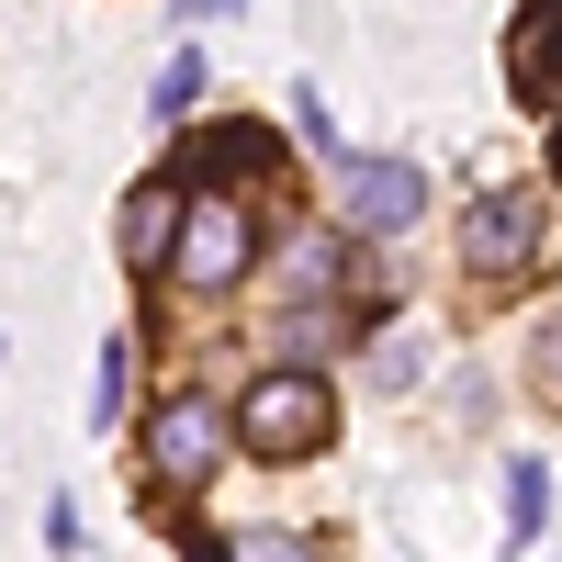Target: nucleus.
<instances>
[{
	"mask_svg": "<svg viewBox=\"0 0 562 562\" xmlns=\"http://www.w3.org/2000/svg\"><path fill=\"white\" fill-rule=\"evenodd\" d=\"M225 428H237V416H214V405H192V394H180V405L158 416V428H147V461H158V473H169L180 495H192V484H214V450H225Z\"/></svg>",
	"mask_w": 562,
	"mask_h": 562,
	"instance_id": "4",
	"label": "nucleus"
},
{
	"mask_svg": "<svg viewBox=\"0 0 562 562\" xmlns=\"http://www.w3.org/2000/svg\"><path fill=\"white\" fill-rule=\"evenodd\" d=\"M338 214L360 225V237H405V225L428 214V169L416 158H349L338 169Z\"/></svg>",
	"mask_w": 562,
	"mask_h": 562,
	"instance_id": "2",
	"label": "nucleus"
},
{
	"mask_svg": "<svg viewBox=\"0 0 562 562\" xmlns=\"http://www.w3.org/2000/svg\"><path fill=\"white\" fill-rule=\"evenodd\" d=\"M124 248H135V259H158V248H169V180H147V192H135V214H124Z\"/></svg>",
	"mask_w": 562,
	"mask_h": 562,
	"instance_id": "8",
	"label": "nucleus"
},
{
	"mask_svg": "<svg viewBox=\"0 0 562 562\" xmlns=\"http://www.w3.org/2000/svg\"><path fill=\"white\" fill-rule=\"evenodd\" d=\"M540 248V192H495L473 225H461V259H473V270H518Z\"/></svg>",
	"mask_w": 562,
	"mask_h": 562,
	"instance_id": "5",
	"label": "nucleus"
},
{
	"mask_svg": "<svg viewBox=\"0 0 562 562\" xmlns=\"http://www.w3.org/2000/svg\"><path fill=\"white\" fill-rule=\"evenodd\" d=\"M237 270H248V203H237V192H203L192 214H180V259H169V281L225 293Z\"/></svg>",
	"mask_w": 562,
	"mask_h": 562,
	"instance_id": "3",
	"label": "nucleus"
},
{
	"mask_svg": "<svg viewBox=\"0 0 562 562\" xmlns=\"http://www.w3.org/2000/svg\"><path fill=\"white\" fill-rule=\"evenodd\" d=\"M124 371H135V349L113 338V349H102V371H90V428H113V416H124Z\"/></svg>",
	"mask_w": 562,
	"mask_h": 562,
	"instance_id": "9",
	"label": "nucleus"
},
{
	"mask_svg": "<svg viewBox=\"0 0 562 562\" xmlns=\"http://www.w3.org/2000/svg\"><path fill=\"white\" fill-rule=\"evenodd\" d=\"M326 428H338V394H326L315 371H259L237 394V439L259 461H304V450H326Z\"/></svg>",
	"mask_w": 562,
	"mask_h": 562,
	"instance_id": "1",
	"label": "nucleus"
},
{
	"mask_svg": "<svg viewBox=\"0 0 562 562\" xmlns=\"http://www.w3.org/2000/svg\"><path fill=\"white\" fill-rule=\"evenodd\" d=\"M192 102H203V57H192V45H180V57L158 68V90H147V113H158V124H180Z\"/></svg>",
	"mask_w": 562,
	"mask_h": 562,
	"instance_id": "7",
	"label": "nucleus"
},
{
	"mask_svg": "<svg viewBox=\"0 0 562 562\" xmlns=\"http://www.w3.org/2000/svg\"><path fill=\"white\" fill-rule=\"evenodd\" d=\"M529 360H540V383H551V394H562V315H551V326H540V349H529Z\"/></svg>",
	"mask_w": 562,
	"mask_h": 562,
	"instance_id": "11",
	"label": "nucleus"
},
{
	"mask_svg": "<svg viewBox=\"0 0 562 562\" xmlns=\"http://www.w3.org/2000/svg\"><path fill=\"white\" fill-rule=\"evenodd\" d=\"M416 371H428V349H416V338H383V349H371V394H416Z\"/></svg>",
	"mask_w": 562,
	"mask_h": 562,
	"instance_id": "10",
	"label": "nucleus"
},
{
	"mask_svg": "<svg viewBox=\"0 0 562 562\" xmlns=\"http://www.w3.org/2000/svg\"><path fill=\"white\" fill-rule=\"evenodd\" d=\"M540 518H551V473H540V461H506V529L540 540Z\"/></svg>",
	"mask_w": 562,
	"mask_h": 562,
	"instance_id": "6",
	"label": "nucleus"
}]
</instances>
